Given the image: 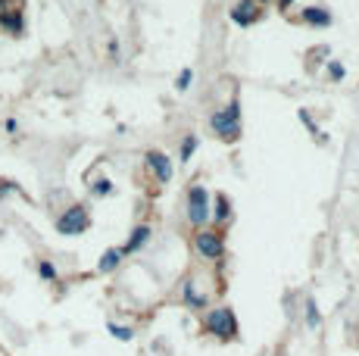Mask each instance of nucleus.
Returning a JSON list of instances; mask_svg holds the SVG:
<instances>
[{
	"label": "nucleus",
	"instance_id": "obj_1",
	"mask_svg": "<svg viewBox=\"0 0 359 356\" xmlns=\"http://www.w3.org/2000/svg\"><path fill=\"white\" fill-rule=\"evenodd\" d=\"M88 228H91V213H88V207H81V203H72V207H66L63 213L57 216V231L63 238H79V235H85Z\"/></svg>",
	"mask_w": 359,
	"mask_h": 356
},
{
	"label": "nucleus",
	"instance_id": "obj_2",
	"mask_svg": "<svg viewBox=\"0 0 359 356\" xmlns=\"http://www.w3.org/2000/svg\"><path fill=\"white\" fill-rule=\"evenodd\" d=\"M212 128H216V135L222 141H238L241 138V104L238 100H231L225 109H216L212 113Z\"/></svg>",
	"mask_w": 359,
	"mask_h": 356
},
{
	"label": "nucleus",
	"instance_id": "obj_3",
	"mask_svg": "<svg viewBox=\"0 0 359 356\" xmlns=\"http://www.w3.org/2000/svg\"><path fill=\"white\" fill-rule=\"evenodd\" d=\"M206 331L216 334V338H222V341H231L234 334H238L234 313L229 310V306H216V310H210V316H206Z\"/></svg>",
	"mask_w": 359,
	"mask_h": 356
},
{
	"label": "nucleus",
	"instance_id": "obj_4",
	"mask_svg": "<svg viewBox=\"0 0 359 356\" xmlns=\"http://www.w3.org/2000/svg\"><path fill=\"white\" fill-rule=\"evenodd\" d=\"M0 32L19 38L25 32V16H22V0H0Z\"/></svg>",
	"mask_w": 359,
	"mask_h": 356
},
{
	"label": "nucleus",
	"instance_id": "obj_5",
	"mask_svg": "<svg viewBox=\"0 0 359 356\" xmlns=\"http://www.w3.org/2000/svg\"><path fill=\"white\" fill-rule=\"evenodd\" d=\"M210 191L203 188V184H194V188L188 191V219L191 225H197V228H203L206 219H210Z\"/></svg>",
	"mask_w": 359,
	"mask_h": 356
},
{
	"label": "nucleus",
	"instance_id": "obj_6",
	"mask_svg": "<svg viewBox=\"0 0 359 356\" xmlns=\"http://www.w3.org/2000/svg\"><path fill=\"white\" fill-rule=\"evenodd\" d=\"M194 247L203 259H210V263H216V259L225 256V241L219 231H210V228H200L194 235Z\"/></svg>",
	"mask_w": 359,
	"mask_h": 356
},
{
	"label": "nucleus",
	"instance_id": "obj_7",
	"mask_svg": "<svg viewBox=\"0 0 359 356\" xmlns=\"http://www.w3.org/2000/svg\"><path fill=\"white\" fill-rule=\"evenodd\" d=\"M144 163H147V169L156 175V182L165 184L172 178V163H169V156H165V153H160V150H147Z\"/></svg>",
	"mask_w": 359,
	"mask_h": 356
},
{
	"label": "nucleus",
	"instance_id": "obj_8",
	"mask_svg": "<svg viewBox=\"0 0 359 356\" xmlns=\"http://www.w3.org/2000/svg\"><path fill=\"white\" fill-rule=\"evenodd\" d=\"M259 16H262V4H257V0H241L231 10V19L238 25H253Z\"/></svg>",
	"mask_w": 359,
	"mask_h": 356
},
{
	"label": "nucleus",
	"instance_id": "obj_9",
	"mask_svg": "<svg viewBox=\"0 0 359 356\" xmlns=\"http://www.w3.org/2000/svg\"><path fill=\"white\" fill-rule=\"evenodd\" d=\"M147 241H150V225H137V228L131 231L128 241L119 247V250H122V256H126V253H137Z\"/></svg>",
	"mask_w": 359,
	"mask_h": 356
},
{
	"label": "nucleus",
	"instance_id": "obj_10",
	"mask_svg": "<svg viewBox=\"0 0 359 356\" xmlns=\"http://www.w3.org/2000/svg\"><path fill=\"white\" fill-rule=\"evenodd\" d=\"M119 263H122V250L119 247H109V250H103V256H100V263H97V272H116L119 269Z\"/></svg>",
	"mask_w": 359,
	"mask_h": 356
},
{
	"label": "nucleus",
	"instance_id": "obj_11",
	"mask_svg": "<svg viewBox=\"0 0 359 356\" xmlns=\"http://www.w3.org/2000/svg\"><path fill=\"white\" fill-rule=\"evenodd\" d=\"M303 19H306L309 25H322V29L331 25V13L325 10V6H309V10L303 13Z\"/></svg>",
	"mask_w": 359,
	"mask_h": 356
},
{
	"label": "nucleus",
	"instance_id": "obj_12",
	"mask_svg": "<svg viewBox=\"0 0 359 356\" xmlns=\"http://www.w3.org/2000/svg\"><path fill=\"white\" fill-rule=\"evenodd\" d=\"M184 303H188L191 310H203V306H206V297L197 291L194 282H184Z\"/></svg>",
	"mask_w": 359,
	"mask_h": 356
},
{
	"label": "nucleus",
	"instance_id": "obj_13",
	"mask_svg": "<svg viewBox=\"0 0 359 356\" xmlns=\"http://www.w3.org/2000/svg\"><path fill=\"white\" fill-rule=\"evenodd\" d=\"M210 216H216V222H229L231 219V200L225 194H216V210H210Z\"/></svg>",
	"mask_w": 359,
	"mask_h": 356
},
{
	"label": "nucleus",
	"instance_id": "obj_14",
	"mask_svg": "<svg viewBox=\"0 0 359 356\" xmlns=\"http://www.w3.org/2000/svg\"><path fill=\"white\" fill-rule=\"evenodd\" d=\"M38 275L41 282H57V266L50 259H38Z\"/></svg>",
	"mask_w": 359,
	"mask_h": 356
},
{
	"label": "nucleus",
	"instance_id": "obj_15",
	"mask_svg": "<svg viewBox=\"0 0 359 356\" xmlns=\"http://www.w3.org/2000/svg\"><path fill=\"white\" fill-rule=\"evenodd\" d=\"M91 194L94 197H109L113 194V182H109V178H97V182L91 184Z\"/></svg>",
	"mask_w": 359,
	"mask_h": 356
},
{
	"label": "nucleus",
	"instance_id": "obj_16",
	"mask_svg": "<svg viewBox=\"0 0 359 356\" xmlns=\"http://www.w3.org/2000/svg\"><path fill=\"white\" fill-rule=\"evenodd\" d=\"M109 334H113L116 341H131L135 338V331H131L128 325H116V322H109Z\"/></svg>",
	"mask_w": 359,
	"mask_h": 356
},
{
	"label": "nucleus",
	"instance_id": "obj_17",
	"mask_svg": "<svg viewBox=\"0 0 359 356\" xmlns=\"http://www.w3.org/2000/svg\"><path fill=\"white\" fill-rule=\"evenodd\" d=\"M191 81H194V72H191L188 66H184V69L178 72V78H175V88H178V91H188V88H191Z\"/></svg>",
	"mask_w": 359,
	"mask_h": 356
},
{
	"label": "nucleus",
	"instance_id": "obj_18",
	"mask_svg": "<svg viewBox=\"0 0 359 356\" xmlns=\"http://www.w3.org/2000/svg\"><path fill=\"white\" fill-rule=\"evenodd\" d=\"M197 150V135H184L182 141V160H191V153Z\"/></svg>",
	"mask_w": 359,
	"mask_h": 356
},
{
	"label": "nucleus",
	"instance_id": "obj_19",
	"mask_svg": "<svg viewBox=\"0 0 359 356\" xmlns=\"http://www.w3.org/2000/svg\"><path fill=\"white\" fill-rule=\"evenodd\" d=\"M306 325L309 328L319 325V310H316V300H306Z\"/></svg>",
	"mask_w": 359,
	"mask_h": 356
},
{
	"label": "nucleus",
	"instance_id": "obj_20",
	"mask_svg": "<svg viewBox=\"0 0 359 356\" xmlns=\"http://www.w3.org/2000/svg\"><path fill=\"white\" fill-rule=\"evenodd\" d=\"M16 191H19L16 182H10V178H0V200H4V197H10V194H16Z\"/></svg>",
	"mask_w": 359,
	"mask_h": 356
},
{
	"label": "nucleus",
	"instance_id": "obj_21",
	"mask_svg": "<svg viewBox=\"0 0 359 356\" xmlns=\"http://www.w3.org/2000/svg\"><path fill=\"white\" fill-rule=\"evenodd\" d=\"M4 132H6V135H16V132H19V122H16V119H6V122H4Z\"/></svg>",
	"mask_w": 359,
	"mask_h": 356
},
{
	"label": "nucleus",
	"instance_id": "obj_22",
	"mask_svg": "<svg viewBox=\"0 0 359 356\" xmlns=\"http://www.w3.org/2000/svg\"><path fill=\"white\" fill-rule=\"evenodd\" d=\"M331 75H334V78H341V75H344V66H337V63H331Z\"/></svg>",
	"mask_w": 359,
	"mask_h": 356
},
{
	"label": "nucleus",
	"instance_id": "obj_23",
	"mask_svg": "<svg viewBox=\"0 0 359 356\" xmlns=\"http://www.w3.org/2000/svg\"><path fill=\"white\" fill-rule=\"evenodd\" d=\"M294 4V0H281V6H291Z\"/></svg>",
	"mask_w": 359,
	"mask_h": 356
},
{
	"label": "nucleus",
	"instance_id": "obj_24",
	"mask_svg": "<svg viewBox=\"0 0 359 356\" xmlns=\"http://www.w3.org/2000/svg\"><path fill=\"white\" fill-rule=\"evenodd\" d=\"M257 4H262V6H266V4H269V0H257Z\"/></svg>",
	"mask_w": 359,
	"mask_h": 356
},
{
	"label": "nucleus",
	"instance_id": "obj_25",
	"mask_svg": "<svg viewBox=\"0 0 359 356\" xmlns=\"http://www.w3.org/2000/svg\"><path fill=\"white\" fill-rule=\"evenodd\" d=\"M0 356H6V353H0Z\"/></svg>",
	"mask_w": 359,
	"mask_h": 356
}]
</instances>
